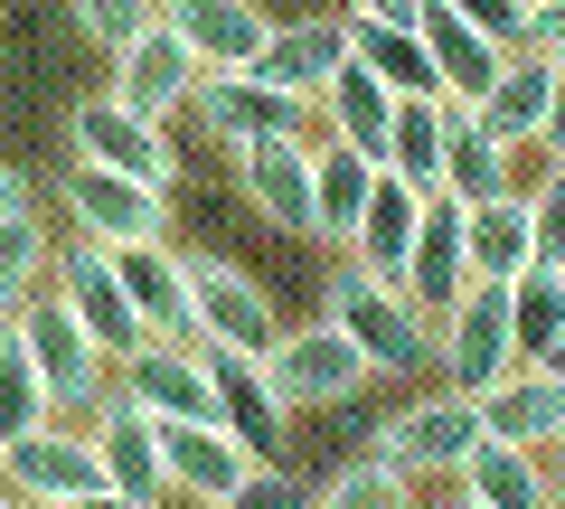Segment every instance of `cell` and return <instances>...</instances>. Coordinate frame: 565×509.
<instances>
[{"mask_svg":"<svg viewBox=\"0 0 565 509\" xmlns=\"http://www.w3.org/2000/svg\"><path fill=\"white\" fill-rule=\"evenodd\" d=\"M471 406H481V434L546 453V444L565 434V378H556V368H537V359H519V368H500Z\"/></svg>","mask_w":565,"mask_h":509,"instance_id":"cell-16","label":"cell"},{"mask_svg":"<svg viewBox=\"0 0 565 509\" xmlns=\"http://www.w3.org/2000/svg\"><path fill=\"white\" fill-rule=\"evenodd\" d=\"M546 85H556V57L519 39V47H509V57H500V76L481 85V104H471V114H481V123H490V132H500L509 151H527V142H537V132H546Z\"/></svg>","mask_w":565,"mask_h":509,"instance_id":"cell-24","label":"cell"},{"mask_svg":"<svg viewBox=\"0 0 565 509\" xmlns=\"http://www.w3.org/2000/svg\"><path fill=\"white\" fill-rule=\"evenodd\" d=\"M434 368H444V388H462V396H481L500 368H519V349H509V284L471 274V284L434 311Z\"/></svg>","mask_w":565,"mask_h":509,"instance_id":"cell-2","label":"cell"},{"mask_svg":"<svg viewBox=\"0 0 565 509\" xmlns=\"http://www.w3.org/2000/svg\"><path fill=\"white\" fill-rule=\"evenodd\" d=\"M0 509H29V500H20V490H10V481H0Z\"/></svg>","mask_w":565,"mask_h":509,"instance_id":"cell-49","label":"cell"},{"mask_svg":"<svg viewBox=\"0 0 565 509\" xmlns=\"http://www.w3.org/2000/svg\"><path fill=\"white\" fill-rule=\"evenodd\" d=\"M452 10H462L481 39H500V47H519V39H527V0H452Z\"/></svg>","mask_w":565,"mask_h":509,"instance_id":"cell-40","label":"cell"},{"mask_svg":"<svg viewBox=\"0 0 565 509\" xmlns=\"http://www.w3.org/2000/svg\"><path fill=\"white\" fill-rule=\"evenodd\" d=\"M471 444H481V406H471L462 388H434V396H415L405 415H386L367 453H386V463L415 471V481H452Z\"/></svg>","mask_w":565,"mask_h":509,"instance_id":"cell-8","label":"cell"},{"mask_svg":"<svg viewBox=\"0 0 565 509\" xmlns=\"http://www.w3.org/2000/svg\"><path fill=\"white\" fill-rule=\"evenodd\" d=\"M434 189H444V199H462V208H471V199H500V189H519V151H509L500 132L462 104V114H452V132H444V180H434Z\"/></svg>","mask_w":565,"mask_h":509,"instance_id":"cell-28","label":"cell"},{"mask_svg":"<svg viewBox=\"0 0 565 509\" xmlns=\"http://www.w3.org/2000/svg\"><path fill=\"white\" fill-rule=\"evenodd\" d=\"M245 208H255L274 236H311V132H282V142H245L236 151Z\"/></svg>","mask_w":565,"mask_h":509,"instance_id":"cell-15","label":"cell"},{"mask_svg":"<svg viewBox=\"0 0 565 509\" xmlns=\"http://www.w3.org/2000/svg\"><path fill=\"white\" fill-rule=\"evenodd\" d=\"M0 481L20 490L29 509L39 500H76V490H104V463H95V434L85 425H39V434H20V444H0Z\"/></svg>","mask_w":565,"mask_h":509,"instance_id":"cell-11","label":"cell"},{"mask_svg":"<svg viewBox=\"0 0 565 509\" xmlns=\"http://www.w3.org/2000/svg\"><path fill=\"white\" fill-rule=\"evenodd\" d=\"M39 509H141V500H122V490H76V500H39Z\"/></svg>","mask_w":565,"mask_h":509,"instance_id":"cell-44","label":"cell"},{"mask_svg":"<svg viewBox=\"0 0 565 509\" xmlns=\"http://www.w3.org/2000/svg\"><path fill=\"white\" fill-rule=\"evenodd\" d=\"M452 114H462L452 95H396V123H386V170L415 180V189H434V180H444V132H452Z\"/></svg>","mask_w":565,"mask_h":509,"instance_id":"cell-31","label":"cell"},{"mask_svg":"<svg viewBox=\"0 0 565 509\" xmlns=\"http://www.w3.org/2000/svg\"><path fill=\"white\" fill-rule=\"evenodd\" d=\"M527 10H546V0H527Z\"/></svg>","mask_w":565,"mask_h":509,"instance_id":"cell-51","label":"cell"},{"mask_svg":"<svg viewBox=\"0 0 565 509\" xmlns=\"http://www.w3.org/2000/svg\"><path fill=\"white\" fill-rule=\"evenodd\" d=\"M39 425H57V396H47L39 359H29L20 321H10L0 330V444H20V434H39Z\"/></svg>","mask_w":565,"mask_h":509,"instance_id":"cell-35","label":"cell"},{"mask_svg":"<svg viewBox=\"0 0 565 509\" xmlns=\"http://www.w3.org/2000/svg\"><path fill=\"white\" fill-rule=\"evenodd\" d=\"M311 114H321L330 142H349V151H367V161H386V123H396V95H386V85L367 76L359 57H349L340 76L321 85V104H311Z\"/></svg>","mask_w":565,"mask_h":509,"instance_id":"cell-30","label":"cell"},{"mask_svg":"<svg viewBox=\"0 0 565 509\" xmlns=\"http://www.w3.org/2000/svg\"><path fill=\"white\" fill-rule=\"evenodd\" d=\"M527 226H537V265H565V161H546V180L527 189Z\"/></svg>","mask_w":565,"mask_h":509,"instance_id":"cell-39","label":"cell"},{"mask_svg":"<svg viewBox=\"0 0 565 509\" xmlns=\"http://www.w3.org/2000/svg\"><path fill=\"white\" fill-rule=\"evenodd\" d=\"M199 76H207V66L189 57V39H180V29H161V20H151V29H141V39L114 57V95L132 104V114H151V123H161V114H180V104L199 95Z\"/></svg>","mask_w":565,"mask_h":509,"instance_id":"cell-18","label":"cell"},{"mask_svg":"<svg viewBox=\"0 0 565 509\" xmlns=\"http://www.w3.org/2000/svg\"><path fill=\"white\" fill-rule=\"evenodd\" d=\"M57 199H66V218H76V236H85V245H161V236H170V189L122 180V170L76 161Z\"/></svg>","mask_w":565,"mask_h":509,"instance_id":"cell-9","label":"cell"},{"mask_svg":"<svg viewBox=\"0 0 565 509\" xmlns=\"http://www.w3.org/2000/svg\"><path fill=\"white\" fill-rule=\"evenodd\" d=\"M565 142V47H556V85H546V132H537V151H556Z\"/></svg>","mask_w":565,"mask_h":509,"instance_id":"cell-43","label":"cell"},{"mask_svg":"<svg viewBox=\"0 0 565 509\" xmlns=\"http://www.w3.org/2000/svg\"><path fill=\"white\" fill-rule=\"evenodd\" d=\"M546 161H565V142H556V151H546Z\"/></svg>","mask_w":565,"mask_h":509,"instance_id":"cell-50","label":"cell"},{"mask_svg":"<svg viewBox=\"0 0 565 509\" xmlns=\"http://www.w3.org/2000/svg\"><path fill=\"white\" fill-rule=\"evenodd\" d=\"M556 453H565V444H556ZM546 471H556V509H565V463H546Z\"/></svg>","mask_w":565,"mask_h":509,"instance_id":"cell-48","label":"cell"},{"mask_svg":"<svg viewBox=\"0 0 565 509\" xmlns=\"http://www.w3.org/2000/svg\"><path fill=\"white\" fill-rule=\"evenodd\" d=\"M556 340H565V274L556 265L509 274V349H519V359H546Z\"/></svg>","mask_w":565,"mask_h":509,"instance_id":"cell-34","label":"cell"},{"mask_svg":"<svg viewBox=\"0 0 565 509\" xmlns=\"http://www.w3.org/2000/svg\"><path fill=\"white\" fill-rule=\"evenodd\" d=\"M434 509H490V500H471V490H452V500H434Z\"/></svg>","mask_w":565,"mask_h":509,"instance_id":"cell-46","label":"cell"},{"mask_svg":"<svg viewBox=\"0 0 565 509\" xmlns=\"http://www.w3.org/2000/svg\"><path fill=\"white\" fill-rule=\"evenodd\" d=\"M114 255V274H122V293H132V311H141V330L151 340H189V349H207V330L189 321V293H180V245H104Z\"/></svg>","mask_w":565,"mask_h":509,"instance_id":"cell-20","label":"cell"},{"mask_svg":"<svg viewBox=\"0 0 565 509\" xmlns=\"http://www.w3.org/2000/svg\"><path fill=\"white\" fill-rule=\"evenodd\" d=\"M151 20H161V0H76V29L104 47V57H122Z\"/></svg>","mask_w":565,"mask_h":509,"instance_id":"cell-38","label":"cell"},{"mask_svg":"<svg viewBox=\"0 0 565 509\" xmlns=\"http://www.w3.org/2000/svg\"><path fill=\"white\" fill-rule=\"evenodd\" d=\"M20 208H29V180H20L10 161H0V218H20Z\"/></svg>","mask_w":565,"mask_h":509,"instance_id":"cell-45","label":"cell"},{"mask_svg":"<svg viewBox=\"0 0 565 509\" xmlns=\"http://www.w3.org/2000/svg\"><path fill=\"white\" fill-rule=\"evenodd\" d=\"M180 293H189V321L207 330V349H274L282 311L264 293V274H245L236 255H180Z\"/></svg>","mask_w":565,"mask_h":509,"instance_id":"cell-3","label":"cell"},{"mask_svg":"<svg viewBox=\"0 0 565 509\" xmlns=\"http://www.w3.org/2000/svg\"><path fill=\"white\" fill-rule=\"evenodd\" d=\"M415 10L424 0H340V20H405V29H415Z\"/></svg>","mask_w":565,"mask_h":509,"instance_id":"cell-42","label":"cell"},{"mask_svg":"<svg viewBox=\"0 0 565 509\" xmlns=\"http://www.w3.org/2000/svg\"><path fill=\"white\" fill-rule=\"evenodd\" d=\"M527 47H546V57L565 47V0H546V10H527Z\"/></svg>","mask_w":565,"mask_h":509,"instance_id":"cell-41","label":"cell"},{"mask_svg":"<svg viewBox=\"0 0 565 509\" xmlns=\"http://www.w3.org/2000/svg\"><path fill=\"white\" fill-rule=\"evenodd\" d=\"M556 444H565V434H556Z\"/></svg>","mask_w":565,"mask_h":509,"instance_id":"cell-52","label":"cell"},{"mask_svg":"<svg viewBox=\"0 0 565 509\" xmlns=\"http://www.w3.org/2000/svg\"><path fill=\"white\" fill-rule=\"evenodd\" d=\"M321 311L359 340V359L377 368V378H415V368H434V321H424L415 303H405L396 284H377V274H359L340 255L330 265V284H321Z\"/></svg>","mask_w":565,"mask_h":509,"instance_id":"cell-1","label":"cell"},{"mask_svg":"<svg viewBox=\"0 0 565 509\" xmlns=\"http://www.w3.org/2000/svg\"><path fill=\"white\" fill-rule=\"evenodd\" d=\"M415 218H424V189L415 180H396V170H377V189H367V208H359V226H349V265L359 274H377V284H405V245H415Z\"/></svg>","mask_w":565,"mask_h":509,"instance_id":"cell-22","label":"cell"},{"mask_svg":"<svg viewBox=\"0 0 565 509\" xmlns=\"http://www.w3.org/2000/svg\"><path fill=\"white\" fill-rule=\"evenodd\" d=\"M340 66H349V29L340 20H274L245 76H264V85H282V95L321 104V85L340 76Z\"/></svg>","mask_w":565,"mask_h":509,"instance_id":"cell-19","label":"cell"},{"mask_svg":"<svg viewBox=\"0 0 565 509\" xmlns=\"http://www.w3.org/2000/svg\"><path fill=\"white\" fill-rule=\"evenodd\" d=\"M340 29H349V57H359L386 95H434V57H424V39L405 20H340Z\"/></svg>","mask_w":565,"mask_h":509,"instance_id":"cell-32","label":"cell"},{"mask_svg":"<svg viewBox=\"0 0 565 509\" xmlns=\"http://www.w3.org/2000/svg\"><path fill=\"white\" fill-rule=\"evenodd\" d=\"M264 378H274L282 406H349V396L377 378V368L359 359V340H349L340 321H302V330H274V349H264Z\"/></svg>","mask_w":565,"mask_h":509,"instance_id":"cell-4","label":"cell"},{"mask_svg":"<svg viewBox=\"0 0 565 509\" xmlns=\"http://www.w3.org/2000/svg\"><path fill=\"white\" fill-rule=\"evenodd\" d=\"M85 434H95L104 490H122V500H141V509H161V500H170V471H161V415H141L132 396H104V406L85 415Z\"/></svg>","mask_w":565,"mask_h":509,"instance_id":"cell-12","label":"cell"},{"mask_svg":"<svg viewBox=\"0 0 565 509\" xmlns=\"http://www.w3.org/2000/svg\"><path fill=\"white\" fill-rule=\"evenodd\" d=\"M47 255H57V236H47V218H39V208L0 218V330H10L29 303H39V284H47Z\"/></svg>","mask_w":565,"mask_h":509,"instance_id":"cell-33","label":"cell"},{"mask_svg":"<svg viewBox=\"0 0 565 509\" xmlns=\"http://www.w3.org/2000/svg\"><path fill=\"white\" fill-rule=\"evenodd\" d=\"M321 509H415V471H396L386 453H349L321 481Z\"/></svg>","mask_w":565,"mask_h":509,"instance_id":"cell-36","label":"cell"},{"mask_svg":"<svg viewBox=\"0 0 565 509\" xmlns=\"http://www.w3.org/2000/svg\"><path fill=\"white\" fill-rule=\"evenodd\" d=\"M556 274H565V265H556Z\"/></svg>","mask_w":565,"mask_h":509,"instance_id":"cell-53","label":"cell"},{"mask_svg":"<svg viewBox=\"0 0 565 509\" xmlns=\"http://www.w3.org/2000/svg\"><path fill=\"white\" fill-rule=\"evenodd\" d=\"M199 132L207 142H226V151H245V142H282V132H311V104L302 95H282V85H264V76H245V66H226V76H199Z\"/></svg>","mask_w":565,"mask_h":509,"instance_id":"cell-10","label":"cell"},{"mask_svg":"<svg viewBox=\"0 0 565 509\" xmlns=\"http://www.w3.org/2000/svg\"><path fill=\"white\" fill-rule=\"evenodd\" d=\"M207 509H321V481H302V471H282V463H245L236 490Z\"/></svg>","mask_w":565,"mask_h":509,"instance_id":"cell-37","label":"cell"},{"mask_svg":"<svg viewBox=\"0 0 565 509\" xmlns=\"http://www.w3.org/2000/svg\"><path fill=\"white\" fill-rule=\"evenodd\" d=\"M415 39H424V57H434V95H452V104H481V85L500 76V57H509V47L481 39L452 0H424V10H415Z\"/></svg>","mask_w":565,"mask_h":509,"instance_id":"cell-21","label":"cell"},{"mask_svg":"<svg viewBox=\"0 0 565 509\" xmlns=\"http://www.w3.org/2000/svg\"><path fill=\"white\" fill-rule=\"evenodd\" d=\"M207 415H217L226 434H236L255 463H274V444H282V396H274V378H264V359L255 349H207Z\"/></svg>","mask_w":565,"mask_h":509,"instance_id":"cell-14","label":"cell"},{"mask_svg":"<svg viewBox=\"0 0 565 509\" xmlns=\"http://www.w3.org/2000/svg\"><path fill=\"white\" fill-rule=\"evenodd\" d=\"M20 340H29V359H39V378H47V396H57V415H95L104 396H114V359H104V349L76 330V311H66L47 284H39V303L20 311Z\"/></svg>","mask_w":565,"mask_h":509,"instance_id":"cell-6","label":"cell"},{"mask_svg":"<svg viewBox=\"0 0 565 509\" xmlns=\"http://www.w3.org/2000/svg\"><path fill=\"white\" fill-rule=\"evenodd\" d=\"M471 284V255H462V199H444V189H424V218H415V245H405V303L434 321V311L452 303V293Z\"/></svg>","mask_w":565,"mask_h":509,"instance_id":"cell-17","label":"cell"},{"mask_svg":"<svg viewBox=\"0 0 565 509\" xmlns=\"http://www.w3.org/2000/svg\"><path fill=\"white\" fill-rule=\"evenodd\" d=\"M245 463H255V453H245L236 434L217 425V415H199V425H161V471H170V490H189L199 509L226 500Z\"/></svg>","mask_w":565,"mask_h":509,"instance_id":"cell-25","label":"cell"},{"mask_svg":"<svg viewBox=\"0 0 565 509\" xmlns=\"http://www.w3.org/2000/svg\"><path fill=\"white\" fill-rule=\"evenodd\" d=\"M114 396H132L161 425H199L207 415V349L189 340H141L132 359H114Z\"/></svg>","mask_w":565,"mask_h":509,"instance_id":"cell-13","label":"cell"},{"mask_svg":"<svg viewBox=\"0 0 565 509\" xmlns=\"http://www.w3.org/2000/svg\"><path fill=\"white\" fill-rule=\"evenodd\" d=\"M66 142H76V161L122 170V180H151V189L180 180V151H170V132H161L151 114H132L114 85H104V95H85L76 114H66Z\"/></svg>","mask_w":565,"mask_h":509,"instance_id":"cell-7","label":"cell"},{"mask_svg":"<svg viewBox=\"0 0 565 509\" xmlns=\"http://www.w3.org/2000/svg\"><path fill=\"white\" fill-rule=\"evenodd\" d=\"M537 368H556V378H565V340H556V349H546V359H537Z\"/></svg>","mask_w":565,"mask_h":509,"instance_id":"cell-47","label":"cell"},{"mask_svg":"<svg viewBox=\"0 0 565 509\" xmlns=\"http://www.w3.org/2000/svg\"><path fill=\"white\" fill-rule=\"evenodd\" d=\"M452 481H462L471 500H490V509H556V471H546V453L500 444V434H481Z\"/></svg>","mask_w":565,"mask_h":509,"instance_id":"cell-26","label":"cell"},{"mask_svg":"<svg viewBox=\"0 0 565 509\" xmlns=\"http://www.w3.org/2000/svg\"><path fill=\"white\" fill-rule=\"evenodd\" d=\"M377 170L386 161H367V151H349V142H330V132H321V142H311V236L349 245V226H359Z\"/></svg>","mask_w":565,"mask_h":509,"instance_id":"cell-29","label":"cell"},{"mask_svg":"<svg viewBox=\"0 0 565 509\" xmlns=\"http://www.w3.org/2000/svg\"><path fill=\"white\" fill-rule=\"evenodd\" d=\"M47 293L76 311V330L104 349V359H132V349L151 340V330H141V311H132V293H122V274H114V255H104V245H85V236L47 255Z\"/></svg>","mask_w":565,"mask_h":509,"instance_id":"cell-5","label":"cell"},{"mask_svg":"<svg viewBox=\"0 0 565 509\" xmlns=\"http://www.w3.org/2000/svg\"><path fill=\"white\" fill-rule=\"evenodd\" d=\"M161 29H180L189 57L207 76H226V66H255V47H264L274 20H264L255 0H161Z\"/></svg>","mask_w":565,"mask_h":509,"instance_id":"cell-23","label":"cell"},{"mask_svg":"<svg viewBox=\"0 0 565 509\" xmlns=\"http://www.w3.org/2000/svg\"><path fill=\"white\" fill-rule=\"evenodd\" d=\"M462 255H471V274H490V284H509V274L537 265L527 189H500V199H471V208H462Z\"/></svg>","mask_w":565,"mask_h":509,"instance_id":"cell-27","label":"cell"}]
</instances>
